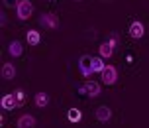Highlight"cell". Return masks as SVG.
<instances>
[{"label":"cell","mask_w":149,"mask_h":128,"mask_svg":"<svg viewBox=\"0 0 149 128\" xmlns=\"http://www.w3.org/2000/svg\"><path fill=\"white\" fill-rule=\"evenodd\" d=\"M31 14H33V4H31L30 0H20V4L16 8L18 20H30Z\"/></svg>","instance_id":"1"},{"label":"cell","mask_w":149,"mask_h":128,"mask_svg":"<svg viewBox=\"0 0 149 128\" xmlns=\"http://www.w3.org/2000/svg\"><path fill=\"white\" fill-rule=\"evenodd\" d=\"M39 26H43L45 30H57L59 28V18L51 12H47V14H41L39 18Z\"/></svg>","instance_id":"2"},{"label":"cell","mask_w":149,"mask_h":128,"mask_svg":"<svg viewBox=\"0 0 149 128\" xmlns=\"http://www.w3.org/2000/svg\"><path fill=\"white\" fill-rule=\"evenodd\" d=\"M79 69H81V73L84 79H90L92 77V57L90 55H82L81 59H79Z\"/></svg>","instance_id":"3"},{"label":"cell","mask_w":149,"mask_h":128,"mask_svg":"<svg viewBox=\"0 0 149 128\" xmlns=\"http://www.w3.org/2000/svg\"><path fill=\"white\" fill-rule=\"evenodd\" d=\"M100 77H102V83L104 85H114L116 79H118V69L114 67V65H106L104 71L100 73Z\"/></svg>","instance_id":"4"},{"label":"cell","mask_w":149,"mask_h":128,"mask_svg":"<svg viewBox=\"0 0 149 128\" xmlns=\"http://www.w3.org/2000/svg\"><path fill=\"white\" fill-rule=\"evenodd\" d=\"M130 36L134 39H141L143 36H145V26H143L141 22H137V20L132 22L130 24Z\"/></svg>","instance_id":"5"},{"label":"cell","mask_w":149,"mask_h":128,"mask_svg":"<svg viewBox=\"0 0 149 128\" xmlns=\"http://www.w3.org/2000/svg\"><path fill=\"white\" fill-rule=\"evenodd\" d=\"M0 106H2L4 110H14V108H18V101H16L14 93H10V95H4V97L0 98Z\"/></svg>","instance_id":"6"},{"label":"cell","mask_w":149,"mask_h":128,"mask_svg":"<svg viewBox=\"0 0 149 128\" xmlns=\"http://www.w3.org/2000/svg\"><path fill=\"white\" fill-rule=\"evenodd\" d=\"M16 126L18 128H36V118L31 114H22L18 120H16Z\"/></svg>","instance_id":"7"},{"label":"cell","mask_w":149,"mask_h":128,"mask_svg":"<svg viewBox=\"0 0 149 128\" xmlns=\"http://www.w3.org/2000/svg\"><path fill=\"white\" fill-rule=\"evenodd\" d=\"M0 73H2V79H4V81H12V79L16 77V67H14V63H4Z\"/></svg>","instance_id":"8"},{"label":"cell","mask_w":149,"mask_h":128,"mask_svg":"<svg viewBox=\"0 0 149 128\" xmlns=\"http://www.w3.org/2000/svg\"><path fill=\"white\" fill-rule=\"evenodd\" d=\"M114 45L110 44V41H104V44H100V47H98V53H100V57H104V59H110L112 55H114Z\"/></svg>","instance_id":"9"},{"label":"cell","mask_w":149,"mask_h":128,"mask_svg":"<svg viewBox=\"0 0 149 128\" xmlns=\"http://www.w3.org/2000/svg\"><path fill=\"white\" fill-rule=\"evenodd\" d=\"M84 91H86L88 97H98V95H100V85H98L96 81L88 79V81L84 83Z\"/></svg>","instance_id":"10"},{"label":"cell","mask_w":149,"mask_h":128,"mask_svg":"<svg viewBox=\"0 0 149 128\" xmlns=\"http://www.w3.org/2000/svg\"><path fill=\"white\" fill-rule=\"evenodd\" d=\"M94 114H96V118H98L100 122H108V120L112 118V110H110L106 105H104V106H98Z\"/></svg>","instance_id":"11"},{"label":"cell","mask_w":149,"mask_h":128,"mask_svg":"<svg viewBox=\"0 0 149 128\" xmlns=\"http://www.w3.org/2000/svg\"><path fill=\"white\" fill-rule=\"evenodd\" d=\"M8 53H10L12 57H20V55L24 53L22 41H18V39H14V41H10V45H8Z\"/></svg>","instance_id":"12"},{"label":"cell","mask_w":149,"mask_h":128,"mask_svg":"<svg viewBox=\"0 0 149 128\" xmlns=\"http://www.w3.org/2000/svg\"><path fill=\"white\" fill-rule=\"evenodd\" d=\"M33 103H36L37 108H45V106L49 105V95L47 93H37L36 97H33Z\"/></svg>","instance_id":"13"},{"label":"cell","mask_w":149,"mask_h":128,"mask_svg":"<svg viewBox=\"0 0 149 128\" xmlns=\"http://www.w3.org/2000/svg\"><path fill=\"white\" fill-rule=\"evenodd\" d=\"M26 41H28L30 45H37L39 41H41V34H39L37 30H30L28 34H26Z\"/></svg>","instance_id":"14"},{"label":"cell","mask_w":149,"mask_h":128,"mask_svg":"<svg viewBox=\"0 0 149 128\" xmlns=\"http://www.w3.org/2000/svg\"><path fill=\"white\" fill-rule=\"evenodd\" d=\"M104 67H106V63H104V57H92V71L94 73H102L104 71Z\"/></svg>","instance_id":"15"},{"label":"cell","mask_w":149,"mask_h":128,"mask_svg":"<svg viewBox=\"0 0 149 128\" xmlns=\"http://www.w3.org/2000/svg\"><path fill=\"white\" fill-rule=\"evenodd\" d=\"M67 118L71 122H81L82 120V113L79 110V108H74V106H73V108H69V110H67Z\"/></svg>","instance_id":"16"},{"label":"cell","mask_w":149,"mask_h":128,"mask_svg":"<svg viewBox=\"0 0 149 128\" xmlns=\"http://www.w3.org/2000/svg\"><path fill=\"white\" fill-rule=\"evenodd\" d=\"M14 97H16V101H18V106L26 105V93H24V89H16L14 91Z\"/></svg>","instance_id":"17"},{"label":"cell","mask_w":149,"mask_h":128,"mask_svg":"<svg viewBox=\"0 0 149 128\" xmlns=\"http://www.w3.org/2000/svg\"><path fill=\"white\" fill-rule=\"evenodd\" d=\"M2 4H4V8H18L20 0H2Z\"/></svg>","instance_id":"18"},{"label":"cell","mask_w":149,"mask_h":128,"mask_svg":"<svg viewBox=\"0 0 149 128\" xmlns=\"http://www.w3.org/2000/svg\"><path fill=\"white\" fill-rule=\"evenodd\" d=\"M108 41H110L114 47H118V45H120V36L116 34V32H112V36H110V39H108Z\"/></svg>","instance_id":"19"},{"label":"cell","mask_w":149,"mask_h":128,"mask_svg":"<svg viewBox=\"0 0 149 128\" xmlns=\"http://www.w3.org/2000/svg\"><path fill=\"white\" fill-rule=\"evenodd\" d=\"M74 2H81V0H74Z\"/></svg>","instance_id":"20"}]
</instances>
